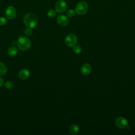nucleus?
<instances>
[{
  "label": "nucleus",
  "mask_w": 135,
  "mask_h": 135,
  "mask_svg": "<svg viewBox=\"0 0 135 135\" xmlns=\"http://www.w3.org/2000/svg\"><path fill=\"white\" fill-rule=\"evenodd\" d=\"M8 54L11 56H14L17 53V49L15 46H11L7 50Z\"/></svg>",
  "instance_id": "12"
},
{
  "label": "nucleus",
  "mask_w": 135,
  "mask_h": 135,
  "mask_svg": "<svg viewBox=\"0 0 135 135\" xmlns=\"http://www.w3.org/2000/svg\"><path fill=\"white\" fill-rule=\"evenodd\" d=\"M5 15L9 20L14 19L16 15V11L13 6H9L5 11Z\"/></svg>",
  "instance_id": "6"
},
{
  "label": "nucleus",
  "mask_w": 135,
  "mask_h": 135,
  "mask_svg": "<svg viewBox=\"0 0 135 135\" xmlns=\"http://www.w3.org/2000/svg\"><path fill=\"white\" fill-rule=\"evenodd\" d=\"M17 45L22 51H25L28 50L31 46L30 40L25 36H20L17 41Z\"/></svg>",
  "instance_id": "2"
},
{
  "label": "nucleus",
  "mask_w": 135,
  "mask_h": 135,
  "mask_svg": "<svg viewBox=\"0 0 135 135\" xmlns=\"http://www.w3.org/2000/svg\"><path fill=\"white\" fill-rule=\"evenodd\" d=\"M88 10V5L85 1H80L76 5L75 11L80 15H83L86 13Z\"/></svg>",
  "instance_id": "3"
},
{
  "label": "nucleus",
  "mask_w": 135,
  "mask_h": 135,
  "mask_svg": "<svg viewBox=\"0 0 135 135\" xmlns=\"http://www.w3.org/2000/svg\"><path fill=\"white\" fill-rule=\"evenodd\" d=\"M24 23L27 27L31 28L36 26L38 23V18L33 13H29L26 14L23 18Z\"/></svg>",
  "instance_id": "1"
},
{
  "label": "nucleus",
  "mask_w": 135,
  "mask_h": 135,
  "mask_svg": "<svg viewBox=\"0 0 135 135\" xmlns=\"http://www.w3.org/2000/svg\"><path fill=\"white\" fill-rule=\"evenodd\" d=\"M73 47V51L75 54H80L81 52L82 49L80 45H75Z\"/></svg>",
  "instance_id": "16"
},
{
  "label": "nucleus",
  "mask_w": 135,
  "mask_h": 135,
  "mask_svg": "<svg viewBox=\"0 0 135 135\" xmlns=\"http://www.w3.org/2000/svg\"><path fill=\"white\" fill-rule=\"evenodd\" d=\"M56 11L54 9H50L47 12V15L50 18L54 17L56 15Z\"/></svg>",
  "instance_id": "15"
},
{
  "label": "nucleus",
  "mask_w": 135,
  "mask_h": 135,
  "mask_svg": "<svg viewBox=\"0 0 135 135\" xmlns=\"http://www.w3.org/2000/svg\"><path fill=\"white\" fill-rule=\"evenodd\" d=\"M30 75V71L26 69H22L18 73V77L22 80H25L27 79Z\"/></svg>",
  "instance_id": "9"
},
{
  "label": "nucleus",
  "mask_w": 135,
  "mask_h": 135,
  "mask_svg": "<svg viewBox=\"0 0 135 135\" xmlns=\"http://www.w3.org/2000/svg\"><path fill=\"white\" fill-rule=\"evenodd\" d=\"M7 23V20L4 17H0V26H4Z\"/></svg>",
  "instance_id": "18"
},
{
  "label": "nucleus",
  "mask_w": 135,
  "mask_h": 135,
  "mask_svg": "<svg viewBox=\"0 0 135 135\" xmlns=\"http://www.w3.org/2000/svg\"><path fill=\"white\" fill-rule=\"evenodd\" d=\"M4 84V80L3 79L0 77V87H1Z\"/></svg>",
  "instance_id": "20"
},
{
  "label": "nucleus",
  "mask_w": 135,
  "mask_h": 135,
  "mask_svg": "<svg viewBox=\"0 0 135 135\" xmlns=\"http://www.w3.org/2000/svg\"><path fill=\"white\" fill-rule=\"evenodd\" d=\"M75 11L72 9H70L66 12V15L68 16L72 17L75 15Z\"/></svg>",
  "instance_id": "17"
},
{
  "label": "nucleus",
  "mask_w": 135,
  "mask_h": 135,
  "mask_svg": "<svg viewBox=\"0 0 135 135\" xmlns=\"http://www.w3.org/2000/svg\"><path fill=\"white\" fill-rule=\"evenodd\" d=\"M25 33L26 35L30 36L32 34V28L30 27H27L25 30Z\"/></svg>",
  "instance_id": "19"
},
{
  "label": "nucleus",
  "mask_w": 135,
  "mask_h": 135,
  "mask_svg": "<svg viewBox=\"0 0 135 135\" xmlns=\"http://www.w3.org/2000/svg\"><path fill=\"white\" fill-rule=\"evenodd\" d=\"M5 87L8 89H12L14 86V83L11 81H7L4 84Z\"/></svg>",
  "instance_id": "14"
},
{
  "label": "nucleus",
  "mask_w": 135,
  "mask_h": 135,
  "mask_svg": "<svg viewBox=\"0 0 135 135\" xmlns=\"http://www.w3.org/2000/svg\"><path fill=\"white\" fill-rule=\"evenodd\" d=\"M127 120L122 117H118L115 120V124L119 129H124L127 126Z\"/></svg>",
  "instance_id": "7"
},
{
  "label": "nucleus",
  "mask_w": 135,
  "mask_h": 135,
  "mask_svg": "<svg viewBox=\"0 0 135 135\" xmlns=\"http://www.w3.org/2000/svg\"><path fill=\"white\" fill-rule=\"evenodd\" d=\"M79 130V126L76 124H73L71 125L69 128V132L71 134H76Z\"/></svg>",
  "instance_id": "11"
},
{
  "label": "nucleus",
  "mask_w": 135,
  "mask_h": 135,
  "mask_svg": "<svg viewBox=\"0 0 135 135\" xmlns=\"http://www.w3.org/2000/svg\"><path fill=\"white\" fill-rule=\"evenodd\" d=\"M67 4L64 0H59L55 5V9L59 13H64L66 9Z\"/></svg>",
  "instance_id": "5"
},
{
  "label": "nucleus",
  "mask_w": 135,
  "mask_h": 135,
  "mask_svg": "<svg viewBox=\"0 0 135 135\" xmlns=\"http://www.w3.org/2000/svg\"><path fill=\"white\" fill-rule=\"evenodd\" d=\"M56 22L60 26H65L69 24V20L65 15L61 14L57 16L56 18Z\"/></svg>",
  "instance_id": "8"
},
{
  "label": "nucleus",
  "mask_w": 135,
  "mask_h": 135,
  "mask_svg": "<svg viewBox=\"0 0 135 135\" xmlns=\"http://www.w3.org/2000/svg\"><path fill=\"white\" fill-rule=\"evenodd\" d=\"M91 66L89 63H85L81 68V72L84 75H87L89 74L91 71Z\"/></svg>",
  "instance_id": "10"
},
{
  "label": "nucleus",
  "mask_w": 135,
  "mask_h": 135,
  "mask_svg": "<svg viewBox=\"0 0 135 135\" xmlns=\"http://www.w3.org/2000/svg\"><path fill=\"white\" fill-rule=\"evenodd\" d=\"M65 43L68 46L73 47L77 43V37L74 34H69L65 37Z\"/></svg>",
  "instance_id": "4"
},
{
  "label": "nucleus",
  "mask_w": 135,
  "mask_h": 135,
  "mask_svg": "<svg viewBox=\"0 0 135 135\" xmlns=\"http://www.w3.org/2000/svg\"><path fill=\"white\" fill-rule=\"evenodd\" d=\"M7 67L6 66V65L0 62V76H2L5 75L6 72H7Z\"/></svg>",
  "instance_id": "13"
}]
</instances>
